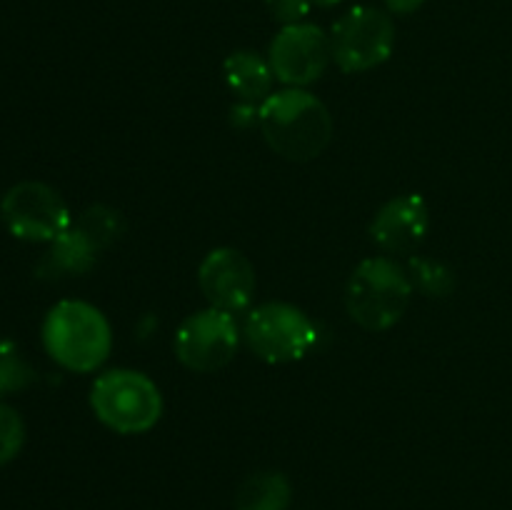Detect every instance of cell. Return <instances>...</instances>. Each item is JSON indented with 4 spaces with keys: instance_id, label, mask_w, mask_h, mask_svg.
<instances>
[{
    "instance_id": "cell-8",
    "label": "cell",
    "mask_w": 512,
    "mask_h": 510,
    "mask_svg": "<svg viewBox=\"0 0 512 510\" xmlns=\"http://www.w3.org/2000/svg\"><path fill=\"white\" fill-rule=\"evenodd\" d=\"M240 328L233 313L205 308L188 315L175 333V355L195 373H213L235 358Z\"/></svg>"
},
{
    "instance_id": "cell-5",
    "label": "cell",
    "mask_w": 512,
    "mask_h": 510,
    "mask_svg": "<svg viewBox=\"0 0 512 510\" xmlns=\"http://www.w3.org/2000/svg\"><path fill=\"white\" fill-rule=\"evenodd\" d=\"M243 335L250 350L265 363H293L318 345V325L290 303H263L245 318Z\"/></svg>"
},
{
    "instance_id": "cell-12",
    "label": "cell",
    "mask_w": 512,
    "mask_h": 510,
    "mask_svg": "<svg viewBox=\"0 0 512 510\" xmlns=\"http://www.w3.org/2000/svg\"><path fill=\"white\" fill-rule=\"evenodd\" d=\"M223 70L228 88L233 90L243 103H263L270 95L275 78L273 68H270L268 60H263L258 53H253V50H238V53L228 55Z\"/></svg>"
},
{
    "instance_id": "cell-16",
    "label": "cell",
    "mask_w": 512,
    "mask_h": 510,
    "mask_svg": "<svg viewBox=\"0 0 512 510\" xmlns=\"http://www.w3.org/2000/svg\"><path fill=\"white\" fill-rule=\"evenodd\" d=\"M35 368L13 340H0V398L33 385Z\"/></svg>"
},
{
    "instance_id": "cell-15",
    "label": "cell",
    "mask_w": 512,
    "mask_h": 510,
    "mask_svg": "<svg viewBox=\"0 0 512 510\" xmlns=\"http://www.w3.org/2000/svg\"><path fill=\"white\" fill-rule=\"evenodd\" d=\"M75 228L83 230L95 248L105 250L123 233V218H120L118 210L108 208V205H93V208L83 210V215L75 220Z\"/></svg>"
},
{
    "instance_id": "cell-17",
    "label": "cell",
    "mask_w": 512,
    "mask_h": 510,
    "mask_svg": "<svg viewBox=\"0 0 512 510\" xmlns=\"http://www.w3.org/2000/svg\"><path fill=\"white\" fill-rule=\"evenodd\" d=\"M408 275L413 280V288H418L420 293L430 295V298H445V295L453 293L455 278L443 263L430 258H410Z\"/></svg>"
},
{
    "instance_id": "cell-18",
    "label": "cell",
    "mask_w": 512,
    "mask_h": 510,
    "mask_svg": "<svg viewBox=\"0 0 512 510\" xmlns=\"http://www.w3.org/2000/svg\"><path fill=\"white\" fill-rule=\"evenodd\" d=\"M25 445V423L15 408L0 403V465L18 458Z\"/></svg>"
},
{
    "instance_id": "cell-21",
    "label": "cell",
    "mask_w": 512,
    "mask_h": 510,
    "mask_svg": "<svg viewBox=\"0 0 512 510\" xmlns=\"http://www.w3.org/2000/svg\"><path fill=\"white\" fill-rule=\"evenodd\" d=\"M313 5H320V8H333V5L343 3V0H310Z\"/></svg>"
},
{
    "instance_id": "cell-1",
    "label": "cell",
    "mask_w": 512,
    "mask_h": 510,
    "mask_svg": "<svg viewBox=\"0 0 512 510\" xmlns=\"http://www.w3.org/2000/svg\"><path fill=\"white\" fill-rule=\"evenodd\" d=\"M258 125L275 153L298 163L318 158L333 138L328 108L303 88L270 93L258 108Z\"/></svg>"
},
{
    "instance_id": "cell-10",
    "label": "cell",
    "mask_w": 512,
    "mask_h": 510,
    "mask_svg": "<svg viewBox=\"0 0 512 510\" xmlns=\"http://www.w3.org/2000/svg\"><path fill=\"white\" fill-rule=\"evenodd\" d=\"M198 285L210 308L240 313L255 295L253 263L235 248H215L198 268Z\"/></svg>"
},
{
    "instance_id": "cell-13",
    "label": "cell",
    "mask_w": 512,
    "mask_h": 510,
    "mask_svg": "<svg viewBox=\"0 0 512 510\" xmlns=\"http://www.w3.org/2000/svg\"><path fill=\"white\" fill-rule=\"evenodd\" d=\"M98 253L100 250L90 243L88 235L80 228H75L73 223L65 233H60L50 243L43 265L53 275H83L93 268L95 260H98Z\"/></svg>"
},
{
    "instance_id": "cell-4",
    "label": "cell",
    "mask_w": 512,
    "mask_h": 510,
    "mask_svg": "<svg viewBox=\"0 0 512 510\" xmlns=\"http://www.w3.org/2000/svg\"><path fill=\"white\" fill-rule=\"evenodd\" d=\"M90 408L105 428L120 435L148 433L163 415V395L138 370H110L90 388Z\"/></svg>"
},
{
    "instance_id": "cell-6",
    "label": "cell",
    "mask_w": 512,
    "mask_h": 510,
    "mask_svg": "<svg viewBox=\"0 0 512 510\" xmlns=\"http://www.w3.org/2000/svg\"><path fill=\"white\" fill-rule=\"evenodd\" d=\"M395 45V23L385 10L358 5L348 10L330 35L333 60L343 73H365L390 58Z\"/></svg>"
},
{
    "instance_id": "cell-2",
    "label": "cell",
    "mask_w": 512,
    "mask_h": 510,
    "mask_svg": "<svg viewBox=\"0 0 512 510\" xmlns=\"http://www.w3.org/2000/svg\"><path fill=\"white\" fill-rule=\"evenodd\" d=\"M43 345L50 358L73 373H93L113 348L110 323L85 300H60L43 320Z\"/></svg>"
},
{
    "instance_id": "cell-19",
    "label": "cell",
    "mask_w": 512,
    "mask_h": 510,
    "mask_svg": "<svg viewBox=\"0 0 512 510\" xmlns=\"http://www.w3.org/2000/svg\"><path fill=\"white\" fill-rule=\"evenodd\" d=\"M265 3H268V10L273 13V18L283 25L303 23V18L313 8L310 0H265Z\"/></svg>"
},
{
    "instance_id": "cell-9",
    "label": "cell",
    "mask_w": 512,
    "mask_h": 510,
    "mask_svg": "<svg viewBox=\"0 0 512 510\" xmlns=\"http://www.w3.org/2000/svg\"><path fill=\"white\" fill-rule=\"evenodd\" d=\"M330 58V38L313 23L283 25L268 50L273 75L290 88L315 83L325 73Z\"/></svg>"
},
{
    "instance_id": "cell-3",
    "label": "cell",
    "mask_w": 512,
    "mask_h": 510,
    "mask_svg": "<svg viewBox=\"0 0 512 510\" xmlns=\"http://www.w3.org/2000/svg\"><path fill=\"white\" fill-rule=\"evenodd\" d=\"M413 295L408 270L393 258H368L353 270L345 288L348 315L370 333L388 330L403 318Z\"/></svg>"
},
{
    "instance_id": "cell-20",
    "label": "cell",
    "mask_w": 512,
    "mask_h": 510,
    "mask_svg": "<svg viewBox=\"0 0 512 510\" xmlns=\"http://www.w3.org/2000/svg\"><path fill=\"white\" fill-rule=\"evenodd\" d=\"M383 3L388 5L390 13L410 15V13H415V10H418L425 0H383Z\"/></svg>"
},
{
    "instance_id": "cell-14",
    "label": "cell",
    "mask_w": 512,
    "mask_h": 510,
    "mask_svg": "<svg viewBox=\"0 0 512 510\" xmlns=\"http://www.w3.org/2000/svg\"><path fill=\"white\" fill-rule=\"evenodd\" d=\"M293 488L283 473H255L240 485L235 508L238 510H288Z\"/></svg>"
},
{
    "instance_id": "cell-7",
    "label": "cell",
    "mask_w": 512,
    "mask_h": 510,
    "mask_svg": "<svg viewBox=\"0 0 512 510\" xmlns=\"http://www.w3.org/2000/svg\"><path fill=\"white\" fill-rule=\"evenodd\" d=\"M0 218L10 235L28 243H53L73 225L68 205L58 190L38 180L13 185L0 200Z\"/></svg>"
},
{
    "instance_id": "cell-11",
    "label": "cell",
    "mask_w": 512,
    "mask_h": 510,
    "mask_svg": "<svg viewBox=\"0 0 512 510\" xmlns=\"http://www.w3.org/2000/svg\"><path fill=\"white\" fill-rule=\"evenodd\" d=\"M430 228L428 203L418 193L388 200L370 223V238L385 253H410L425 240Z\"/></svg>"
}]
</instances>
